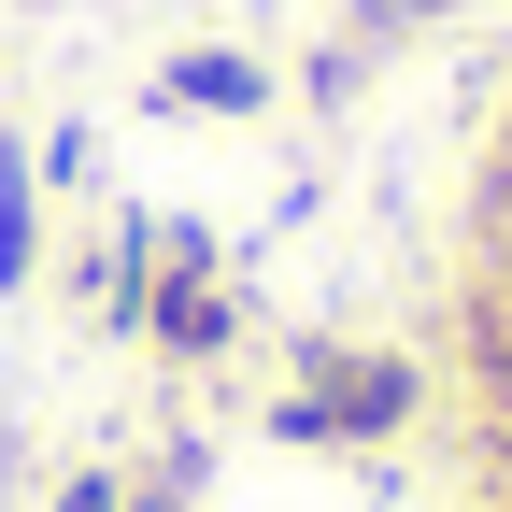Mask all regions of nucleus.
I'll return each mask as SVG.
<instances>
[{
    "label": "nucleus",
    "mask_w": 512,
    "mask_h": 512,
    "mask_svg": "<svg viewBox=\"0 0 512 512\" xmlns=\"http://www.w3.org/2000/svg\"><path fill=\"white\" fill-rule=\"evenodd\" d=\"M413 413H427V356H399V342H299V384L271 399V441L356 456V441H399Z\"/></svg>",
    "instance_id": "nucleus-1"
},
{
    "label": "nucleus",
    "mask_w": 512,
    "mask_h": 512,
    "mask_svg": "<svg viewBox=\"0 0 512 512\" xmlns=\"http://www.w3.org/2000/svg\"><path fill=\"white\" fill-rule=\"evenodd\" d=\"M157 114H271V57H157Z\"/></svg>",
    "instance_id": "nucleus-2"
},
{
    "label": "nucleus",
    "mask_w": 512,
    "mask_h": 512,
    "mask_svg": "<svg viewBox=\"0 0 512 512\" xmlns=\"http://www.w3.org/2000/svg\"><path fill=\"white\" fill-rule=\"evenodd\" d=\"M29 214H43V157H0V299H29Z\"/></svg>",
    "instance_id": "nucleus-3"
},
{
    "label": "nucleus",
    "mask_w": 512,
    "mask_h": 512,
    "mask_svg": "<svg viewBox=\"0 0 512 512\" xmlns=\"http://www.w3.org/2000/svg\"><path fill=\"white\" fill-rule=\"evenodd\" d=\"M427 15H456V0H356V43H399V29H427Z\"/></svg>",
    "instance_id": "nucleus-4"
},
{
    "label": "nucleus",
    "mask_w": 512,
    "mask_h": 512,
    "mask_svg": "<svg viewBox=\"0 0 512 512\" xmlns=\"http://www.w3.org/2000/svg\"><path fill=\"white\" fill-rule=\"evenodd\" d=\"M43 512H128V484H114V470H72V484L43 498Z\"/></svg>",
    "instance_id": "nucleus-5"
},
{
    "label": "nucleus",
    "mask_w": 512,
    "mask_h": 512,
    "mask_svg": "<svg viewBox=\"0 0 512 512\" xmlns=\"http://www.w3.org/2000/svg\"><path fill=\"white\" fill-rule=\"evenodd\" d=\"M498 185H512V114H498Z\"/></svg>",
    "instance_id": "nucleus-6"
}]
</instances>
